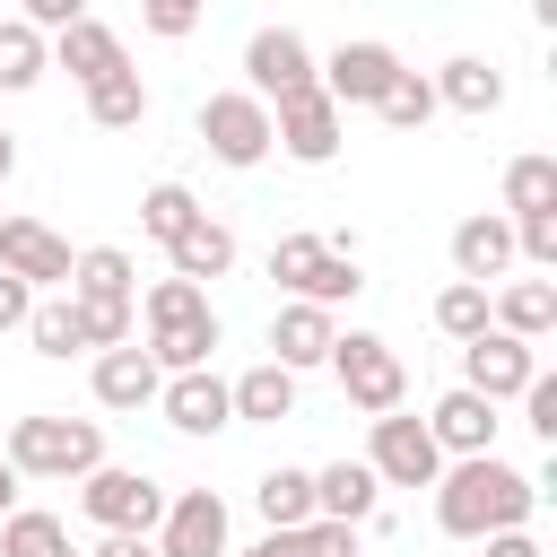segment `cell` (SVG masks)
I'll use <instances>...</instances> for the list:
<instances>
[{"label":"cell","mask_w":557,"mask_h":557,"mask_svg":"<svg viewBox=\"0 0 557 557\" xmlns=\"http://www.w3.org/2000/svg\"><path fill=\"white\" fill-rule=\"evenodd\" d=\"M131 52H122V35L104 26V17H70V26H52V70H70L78 87L87 78H104V70H122Z\"/></svg>","instance_id":"obj_21"},{"label":"cell","mask_w":557,"mask_h":557,"mask_svg":"<svg viewBox=\"0 0 557 557\" xmlns=\"http://www.w3.org/2000/svg\"><path fill=\"white\" fill-rule=\"evenodd\" d=\"M531 505H540V479L513 470V461H496V453H453L435 470V531L444 540L513 531V522H531Z\"/></svg>","instance_id":"obj_1"},{"label":"cell","mask_w":557,"mask_h":557,"mask_svg":"<svg viewBox=\"0 0 557 557\" xmlns=\"http://www.w3.org/2000/svg\"><path fill=\"white\" fill-rule=\"evenodd\" d=\"M435 104H453V113L487 122V113L505 104V70H496V61H479V52H453V61L435 70Z\"/></svg>","instance_id":"obj_25"},{"label":"cell","mask_w":557,"mask_h":557,"mask_svg":"<svg viewBox=\"0 0 557 557\" xmlns=\"http://www.w3.org/2000/svg\"><path fill=\"white\" fill-rule=\"evenodd\" d=\"M252 505H261V522H270V531H296V522H313V470H296V461L261 470V479H252Z\"/></svg>","instance_id":"obj_28"},{"label":"cell","mask_w":557,"mask_h":557,"mask_svg":"<svg viewBox=\"0 0 557 557\" xmlns=\"http://www.w3.org/2000/svg\"><path fill=\"white\" fill-rule=\"evenodd\" d=\"M200 139H209L218 165L252 174V165L270 157V104H261L252 87H218V96H200Z\"/></svg>","instance_id":"obj_7"},{"label":"cell","mask_w":557,"mask_h":557,"mask_svg":"<svg viewBox=\"0 0 557 557\" xmlns=\"http://www.w3.org/2000/svg\"><path fill=\"white\" fill-rule=\"evenodd\" d=\"M322 366L339 374V392H348L366 418H383V409H400V400H409V366H400V348H392L383 331H339Z\"/></svg>","instance_id":"obj_5"},{"label":"cell","mask_w":557,"mask_h":557,"mask_svg":"<svg viewBox=\"0 0 557 557\" xmlns=\"http://www.w3.org/2000/svg\"><path fill=\"white\" fill-rule=\"evenodd\" d=\"M313 513H331V522H383V479L366 470V461H322L313 470Z\"/></svg>","instance_id":"obj_20"},{"label":"cell","mask_w":557,"mask_h":557,"mask_svg":"<svg viewBox=\"0 0 557 557\" xmlns=\"http://www.w3.org/2000/svg\"><path fill=\"white\" fill-rule=\"evenodd\" d=\"M522 209H557V157H513L505 165V218Z\"/></svg>","instance_id":"obj_34"},{"label":"cell","mask_w":557,"mask_h":557,"mask_svg":"<svg viewBox=\"0 0 557 557\" xmlns=\"http://www.w3.org/2000/svg\"><path fill=\"white\" fill-rule=\"evenodd\" d=\"M487 322L513 331V339H548L557 331V287L548 278H496L487 287Z\"/></svg>","instance_id":"obj_23"},{"label":"cell","mask_w":557,"mask_h":557,"mask_svg":"<svg viewBox=\"0 0 557 557\" xmlns=\"http://www.w3.org/2000/svg\"><path fill=\"white\" fill-rule=\"evenodd\" d=\"M200 218V200H191V183H148L139 191V235H157V244H174L183 226Z\"/></svg>","instance_id":"obj_33"},{"label":"cell","mask_w":557,"mask_h":557,"mask_svg":"<svg viewBox=\"0 0 557 557\" xmlns=\"http://www.w3.org/2000/svg\"><path fill=\"white\" fill-rule=\"evenodd\" d=\"M165 270H174V278H200V287H209V278H226V270H235V226H218V218L200 209V218L165 244Z\"/></svg>","instance_id":"obj_26"},{"label":"cell","mask_w":557,"mask_h":557,"mask_svg":"<svg viewBox=\"0 0 557 557\" xmlns=\"http://www.w3.org/2000/svg\"><path fill=\"white\" fill-rule=\"evenodd\" d=\"M157 409H165L174 435H226V426H235V400H226V383H218L209 366L165 374V383H157Z\"/></svg>","instance_id":"obj_14"},{"label":"cell","mask_w":557,"mask_h":557,"mask_svg":"<svg viewBox=\"0 0 557 557\" xmlns=\"http://www.w3.org/2000/svg\"><path fill=\"white\" fill-rule=\"evenodd\" d=\"M70 296H78V305H139V270H131V252H122V244H87V252H70Z\"/></svg>","instance_id":"obj_22"},{"label":"cell","mask_w":557,"mask_h":557,"mask_svg":"<svg viewBox=\"0 0 557 557\" xmlns=\"http://www.w3.org/2000/svg\"><path fill=\"white\" fill-rule=\"evenodd\" d=\"M331 339H339V313H331V305H305V296H287V305L270 313V357H278L287 374L322 366V357H331Z\"/></svg>","instance_id":"obj_15"},{"label":"cell","mask_w":557,"mask_h":557,"mask_svg":"<svg viewBox=\"0 0 557 557\" xmlns=\"http://www.w3.org/2000/svg\"><path fill=\"white\" fill-rule=\"evenodd\" d=\"M87 122L96 131H139L148 122V78L122 61V70H104V78H87Z\"/></svg>","instance_id":"obj_27"},{"label":"cell","mask_w":557,"mask_h":557,"mask_svg":"<svg viewBox=\"0 0 557 557\" xmlns=\"http://www.w3.org/2000/svg\"><path fill=\"white\" fill-rule=\"evenodd\" d=\"M226 557H278V531H270V540H252V548H226Z\"/></svg>","instance_id":"obj_46"},{"label":"cell","mask_w":557,"mask_h":557,"mask_svg":"<svg viewBox=\"0 0 557 557\" xmlns=\"http://www.w3.org/2000/svg\"><path fill=\"white\" fill-rule=\"evenodd\" d=\"M357 522H331V513H313V522H296V531H278V557H357Z\"/></svg>","instance_id":"obj_35"},{"label":"cell","mask_w":557,"mask_h":557,"mask_svg":"<svg viewBox=\"0 0 557 557\" xmlns=\"http://www.w3.org/2000/svg\"><path fill=\"white\" fill-rule=\"evenodd\" d=\"M313 78H322L331 104H374V96L400 78V52H392L383 35H357V44H331V52L313 61Z\"/></svg>","instance_id":"obj_12"},{"label":"cell","mask_w":557,"mask_h":557,"mask_svg":"<svg viewBox=\"0 0 557 557\" xmlns=\"http://www.w3.org/2000/svg\"><path fill=\"white\" fill-rule=\"evenodd\" d=\"M339 139H348V104H331V96H322V78L270 104V148H287L296 165H331V157H339Z\"/></svg>","instance_id":"obj_8"},{"label":"cell","mask_w":557,"mask_h":557,"mask_svg":"<svg viewBox=\"0 0 557 557\" xmlns=\"http://www.w3.org/2000/svg\"><path fill=\"white\" fill-rule=\"evenodd\" d=\"M9 470L17 479H87L104 461V426L96 418H61V409H26L9 418Z\"/></svg>","instance_id":"obj_3"},{"label":"cell","mask_w":557,"mask_h":557,"mask_svg":"<svg viewBox=\"0 0 557 557\" xmlns=\"http://www.w3.org/2000/svg\"><path fill=\"white\" fill-rule=\"evenodd\" d=\"M78 513H87L96 531H157V513H165V479L122 470V461H96V470L78 479Z\"/></svg>","instance_id":"obj_6"},{"label":"cell","mask_w":557,"mask_h":557,"mask_svg":"<svg viewBox=\"0 0 557 557\" xmlns=\"http://www.w3.org/2000/svg\"><path fill=\"white\" fill-rule=\"evenodd\" d=\"M513 261L557 270V209H522V218H513Z\"/></svg>","instance_id":"obj_37"},{"label":"cell","mask_w":557,"mask_h":557,"mask_svg":"<svg viewBox=\"0 0 557 557\" xmlns=\"http://www.w3.org/2000/svg\"><path fill=\"white\" fill-rule=\"evenodd\" d=\"M0 557H78V548H70V522H61V513L9 505V513H0Z\"/></svg>","instance_id":"obj_30"},{"label":"cell","mask_w":557,"mask_h":557,"mask_svg":"<svg viewBox=\"0 0 557 557\" xmlns=\"http://www.w3.org/2000/svg\"><path fill=\"white\" fill-rule=\"evenodd\" d=\"M26 339H35V357H78L87 348V331H78V305L70 296H35V313H26Z\"/></svg>","instance_id":"obj_32"},{"label":"cell","mask_w":557,"mask_h":557,"mask_svg":"<svg viewBox=\"0 0 557 557\" xmlns=\"http://www.w3.org/2000/svg\"><path fill=\"white\" fill-rule=\"evenodd\" d=\"M17 174V131H0V183Z\"/></svg>","instance_id":"obj_45"},{"label":"cell","mask_w":557,"mask_h":557,"mask_svg":"<svg viewBox=\"0 0 557 557\" xmlns=\"http://www.w3.org/2000/svg\"><path fill=\"white\" fill-rule=\"evenodd\" d=\"M513 270V218L505 209H479V218H461L453 226V278H479V287H496Z\"/></svg>","instance_id":"obj_18"},{"label":"cell","mask_w":557,"mask_h":557,"mask_svg":"<svg viewBox=\"0 0 557 557\" xmlns=\"http://www.w3.org/2000/svg\"><path fill=\"white\" fill-rule=\"evenodd\" d=\"M479 548H487V557H548V548L531 540V522H513V531H487Z\"/></svg>","instance_id":"obj_42"},{"label":"cell","mask_w":557,"mask_h":557,"mask_svg":"<svg viewBox=\"0 0 557 557\" xmlns=\"http://www.w3.org/2000/svg\"><path fill=\"white\" fill-rule=\"evenodd\" d=\"M366 470H374L383 487H435V470H444V444L426 435V418H409V409H383V418H374V435H366Z\"/></svg>","instance_id":"obj_9"},{"label":"cell","mask_w":557,"mask_h":557,"mask_svg":"<svg viewBox=\"0 0 557 557\" xmlns=\"http://www.w3.org/2000/svg\"><path fill=\"white\" fill-rule=\"evenodd\" d=\"M435 331H444V339H479V331H487V287H479V278H453V287L435 296Z\"/></svg>","instance_id":"obj_36"},{"label":"cell","mask_w":557,"mask_h":557,"mask_svg":"<svg viewBox=\"0 0 557 557\" xmlns=\"http://www.w3.org/2000/svg\"><path fill=\"white\" fill-rule=\"evenodd\" d=\"M0 270H17L26 287H70V244L44 218H0Z\"/></svg>","instance_id":"obj_17"},{"label":"cell","mask_w":557,"mask_h":557,"mask_svg":"<svg viewBox=\"0 0 557 557\" xmlns=\"http://www.w3.org/2000/svg\"><path fill=\"white\" fill-rule=\"evenodd\" d=\"M496 426H505V418H496V400H487V392H470V383H453V392L426 409V435L444 444V461H453V453H496Z\"/></svg>","instance_id":"obj_16"},{"label":"cell","mask_w":557,"mask_h":557,"mask_svg":"<svg viewBox=\"0 0 557 557\" xmlns=\"http://www.w3.org/2000/svg\"><path fill=\"white\" fill-rule=\"evenodd\" d=\"M270 278L287 287V296H305V305H357V235H278L270 244Z\"/></svg>","instance_id":"obj_4"},{"label":"cell","mask_w":557,"mask_h":557,"mask_svg":"<svg viewBox=\"0 0 557 557\" xmlns=\"http://www.w3.org/2000/svg\"><path fill=\"white\" fill-rule=\"evenodd\" d=\"M17 487H26V479H17V470H9V453H0V513L17 505Z\"/></svg>","instance_id":"obj_44"},{"label":"cell","mask_w":557,"mask_h":557,"mask_svg":"<svg viewBox=\"0 0 557 557\" xmlns=\"http://www.w3.org/2000/svg\"><path fill=\"white\" fill-rule=\"evenodd\" d=\"M531 374H540V339H513V331H496V322H487L479 339H461V383L487 392L496 409H505Z\"/></svg>","instance_id":"obj_13"},{"label":"cell","mask_w":557,"mask_h":557,"mask_svg":"<svg viewBox=\"0 0 557 557\" xmlns=\"http://www.w3.org/2000/svg\"><path fill=\"white\" fill-rule=\"evenodd\" d=\"M226 400H235V426H278V418H296V374L278 357H261L226 383Z\"/></svg>","instance_id":"obj_24"},{"label":"cell","mask_w":557,"mask_h":557,"mask_svg":"<svg viewBox=\"0 0 557 557\" xmlns=\"http://www.w3.org/2000/svg\"><path fill=\"white\" fill-rule=\"evenodd\" d=\"M531 17H540V26H557V0H531Z\"/></svg>","instance_id":"obj_47"},{"label":"cell","mask_w":557,"mask_h":557,"mask_svg":"<svg viewBox=\"0 0 557 557\" xmlns=\"http://www.w3.org/2000/svg\"><path fill=\"white\" fill-rule=\"evenodd\" d=\"M244 87H252L261 104L313 87V44H305L296 26H252V35H244Z\"/></svg>","instance_id":"obj_11"},{"label":"cell","mask_w":557,"mask_h":557,"mask_svg":"<svg viewBox=\"0 0 557 557\" xmlns=\"http://www.w3.org/2000/svg\"><path fill=\"white\" fill-rule=\"evenodd\" d=\"M44 70H52V35L26 17H0V96H26Z\"/></svg>","instance_id":"obj_29"},{"label":"cell","mask_w":557,"mask_h":557,"mask_svg":"<svg viewBox=\"0 0 557 557\" xmlns=\"http://www.w3.org/2000/svg\"><path fill=\"white\" fill-rule=\"evenodd\" d=\"M513 400H522V426H531L540 444H557V374L540 366V374H531V383H522Z\"/></svg>","instance_id":"obj_39"},{"label":"cell","mask_w":557,"mask_h":557,"mask_svg":"<svg viewBox=\"0 0 557 557\" xmlns=\"http://www.w3.org/2000/svg\"><path fill=\"white\" fill-rule=\"evenodd\" d=\"M26 313H35V287L17 270H0V331H26Z\"/></svg>","instance_id":"obj_40"},{"label":"cell","mask_w":557,"mask_h":557,"mask_svg":"<svg viewBox=\"0 0 557 557\" xmlns=\"http://www.w3.org/2000/svg\"><path fill=\"white\" fill-rule=\"evenodd\" d=\"M87 557H157V540H148V531H104Z\"/></svg>","instance_id":"obj_43"},{"label":"cell","mask_w":557,"mask_h":557,"mask_svg":"<svg viewBox=\"0 0 557 557\" xmlns=\"http://www.w3.org/2000/svg\"><path fill=\"white\" fill-rule=\"evenodd\" d=\"M157 557H226V496L218 487H165L157 513Z\"/></svg>","instance_id":"obj_10"},{"label":"cell","mask_w":557,"mask_h":557,"mask_svg":"<svg viewBox=\"0 0 557 557\" xmlns=\"http://www.w3.org/2000/svg\"><path fill=\"white\" fill-rule=\"evenodd\" d=\"M17 17L52 35V26H70V17H87V0H17Z\"/></svg>","instance_id":"obj_41"},{"label":"cell","mask_w":557,"mask_h":557,"mask_svg":"<svg viewBox=\"0 0 557 557\" xmlns=\"http://www.w3.org/2000/svg\"><path fill=\"white\" fill-rule=\"evenodd\" d=\"M139 322H148V357H157V374H183V366H209L218 357V305H209V287L200 278H157L148 296H139Z\"/></svg>","instance_id":"obj_2"},{"label":"cell","mask_w":557,"mask_h":557,"mask_svg":"<svg viewBox=\"0 0 557 557\" xmlns=\"http://www.w3.org/2000/svg\"><path fill=\"white\" fill-rule=\"evenodd\" d=\"M200 17H209V0H139V26H148L157 44H183Z\"/></svg>","instance_id":"obj_38"},{"label":"cell","mask_w":557,"mask_h":557,"mask_svg":"<svg viewBox=\"0 0 557 557\" xmlns=\"http://www.w3.org/2000/svg\"><path fill=\"white\" fill-rule=\"evenodd\" d=\"M96 409H157V357L139 348V339H122V348H96Z\"/></svg>","instance_id":"obj_19"},{"label":"cell","mask_w":557,"mask_h":557,"mask_svg":"<svg viewBox=\"0 0 557 557\" xmlns=\"http://www.w3.org/2000/svg\"><path fill=\"white\" fill-rule=\"evenodd\" d=\"M366 113H383L392 131H426V122H435L444 104H435V78H418V70L400 61V78H392V87H383V96H374Z\"/></svg>","instance_id":"obj_31"}]
</instances>
